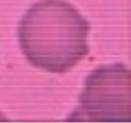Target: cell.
I'll list each match as a JSON object with an SVG mask.
<instances>
[{
	"label": "cell",
	"mask_w": 131,
	"mask_h": 123,
	"mask_svg": "<svg viewBox=\"0 0 131 123\" xmlns=\"http://www.w3.org/2000/svg\"><path fill=\"white\" fill-rule=\"evenodd\" d=\"M4 122H9V119L5 116L4 113H2L0 111V123H4Z\"/></svg>",
	"instance_id": "3957f363"
},
{
	"label": "cell",
	"mask_w": 131,
	"mask_h": 123,
	"mask_svg": "<svg viewBox=\"0 0 131 123\" xmlns=\"http://www.w3.org/2000/svg\"><path fill=\"white\" fill-rule=\"evenodd\" d=\"M90 29V23L71 2L38 0L20 18L17 41L32 67L62 74L89 53Z\"/></svg>",
	"instance_id": "6da1fadb"
},
{
	"label": "cell",
	"mask_w": 131,
	"mask_h": 123,
	"mask_svg": "<svg viewBox=\"0 0 131 123\" xmlns=\"http://www.w3.org/2000/svg\"><path fill=\"white\" fill-rule=\"evenodd\" d=\"M68 122L131 123V71L122 64L101 65L86 77Z\"/></svg>",
	"instance_id": "7a4b0ae2"
}]
</instances>
